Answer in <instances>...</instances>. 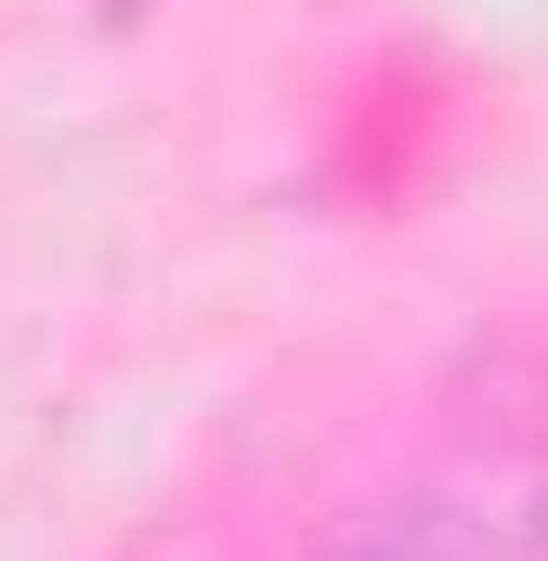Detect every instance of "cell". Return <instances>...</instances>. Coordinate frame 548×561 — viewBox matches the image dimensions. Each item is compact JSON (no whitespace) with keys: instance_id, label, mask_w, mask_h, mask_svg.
<instances>
[{"instance_id":"cell-1","label":"cell","mask_w":548,"mask_h":561,"mask_svg":"<svg viewBox=\"0 0 548 561\" xmlns=\"http://www.w3.org/2000/svg\"><path fill=\"white\" fill-rule=\"evenodd\" d=\"M313 561H496V549H483V523L457 496H379V510H353Z\"/></svg>"},{"instance_id":"cell-2","label":"cell","mask_w":548,"mask_h":561,"mask_svg":"<svg viewBox=\"0 0 548 561\" xmlns=\"http://www.w3.org/2000/svg\"><path fill=\"white\" fill-rule=\"evenodd\" d=\"M523 561H548V496H536V510H523Z\"/></svg>"},{"instance_id":"cell-3","label":"cell","mask_w":548,"mask_h":561,"mask_svg":"<svg viewBox=\"0 0 548 561\" xmlns=\"http://www.w3.org/2000/svg\"><path fill=\"white\" fill-rule=\"evenodd\" d=\"M144 561H209V549H196V536H170V549H144Z\"/></svg>"}]
</instances>
